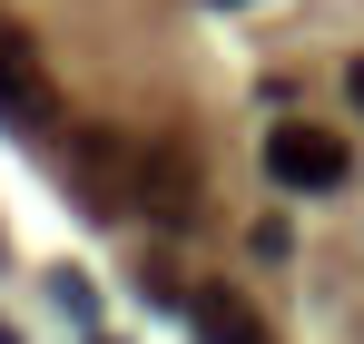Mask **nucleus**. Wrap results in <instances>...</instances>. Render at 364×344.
<instances>
[{
  "label": "nucleus",
  "mask_w": 364,
  "mask_h": 344,
  "mask_svg": "<svg viewBox=\"0 0 364 344\" xmlns=\"http://www.w3.org/2000/svg\"><path fill=\"white\" fill-rule=\"evenodd\" d=\"M138 207L158 227H207V187H197V158L178 138H148L138 148Z\"/></svg>",
  "instance_id": "1"
},
{
  "label": "nucleus",
  "mask_w": 364,
  "mask_h": 344,
  "mask_svg": "<svg viewBox=\"0 0 364 344\" xmlns=\"http://www.w3.org/2000/svg\"><path fill=\"white\" fill-rule=\"evenodd\" d=\"M266 177L296 187V197H325V187H345V138L286 118V128H266Z\"/></svg>",
  "instance_id": "2"
},
{
  "label": "nucleus",
  "mask_w": 364,
  "mask_h": 344,
  "mask_svg": "<svg viewBox=\"0 0 364 344\" xmlns=\"http://www.w3.org/2000/svg\"><path fill=\"white\" fill-rule=\"evenodd\" d=\"M187 325H197L207 344H276V335H266V315H256L237 286H197V295H187Z\"/></svg>",
  "instance_id": "5"
},
{
  "label": "nucleus",
  "mask_w": 364,
  "mask_h": 344,
  "mask_svg": "<svg viewBox=\"0 0 364 344\" xmlns=\"http://www.w3.org/2000/svg\"><path fill=\"white\" fill-rule=\"evenodd\" d=\"M0 344H20V335H10V315H0Z\"/></svg>",
  "instance_id": "8"
},
{
  "label": "nucleus",
  "mask_w": 364,
  "mask_h": 344,
  "mask_svg": "<svg viewBox=\"0 0 364 344\" xmlns=\"http://www.w3.org/2000/svg\"><path fill=\"white\" fill-rule=\"evenodd\" d=\"M345 99H355V109H364V59H345Z\"/></svg>",
  "instance_id": "7"
},
{
  "label": "nucleus",
  "mask_w": 364,
  "mask_h": 344,
  "mask_svg": "<svg viewBox=\"0 0 364 344\" xmlns=\"http://www.w3.org/2000/svg\"><path fill=\"white\" fill-rule=\"evenodd\" d=\"M246 246H256V256H286V246H296V227H286V217H256V236H246Z\"/></svg>",
  "instance_id": "6"
},
{
  "label": "nucleus",
  "mask_w": 364,
  "mask_h": 344,
  "mask_svg": "<svg viewBox=\"0 0 364 344\" xmlns=\"http://www.w3.org/2000/svg\"><path fill=\"white\" fill-rule=\"evenodd\" d=\"M50 118H60V99H50V79L30 69V40H20V30H0V128L40 138Z\"/></svg>",
  "instance_id": "3"
},
{
  "label": "nucleus",
  "mask_w": 364,
  "mask_h": 344,
  "mask_svg": "<svg viewBox=\"0 0 364 344\" xmlns=\"http://www.w3.org/2000/svg\"><path fill=\"white\" fill-rule=\"evenodd\" d=\"M128 197H138V148H119V138H79V207H89V217H119Z\"/></svg>",
  "instance_id": "4"
},
{
  "label": "nucleus",
  "mask_w": 364,
  "mask_h": 344,
  "mask_svg": "<svg viewBox=\"0 0 364 344\" xmlns=\"http://www.w3.org/2000/svg\"><path fill=\"white\" fill-rule=\"evenodd\" d=\"M0 256H10V246H0Z\"/></svg>",
  "instance_id": "10"
},
{
  "label": "nucleus",
  "mask_w": 364,
  "mask_h": 344,
  "mask_svg": "<svg viewBox=\"0 0 364 344\" xmlns=\"http://www.w3.org/2000/svg\"><path fill=\"white\" fill-rule=\"evenodd\" d=\"M217 10H237V0H217Z\"/></svg>",
  "instance_id": "9"
}]
</instances>
